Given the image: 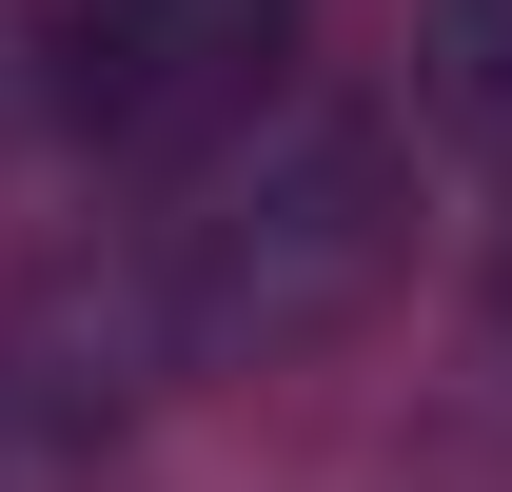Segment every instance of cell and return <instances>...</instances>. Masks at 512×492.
<instances>
[{
  "label": "cell",
  "instance_id": "cell-1",
  "mask_svg": "<svg viewBox=\"0 0 512 492\" xmlns=\"http://www.w3.org/2000/svg\"><path fill=\"white\" fill-rule=\"evenodd\" d=\"M414 256V138L375 99H276L256 138H217L158 217V315H178L197 374H276L355 335Z\"/></svg>",
  "mask_w": 512,
  "mask_h": 492
},
{
  "label": "cell",
  "instance_id": "cell-2",
  "mask_svg": "<svg viewBox=\"0 0 512 492\" xmlns=\"http://www.w3.org/2000/svg\"><path fill=\"white\" fill-rule=\"evenodd\" d=\"M256 40H276V0H60L40 99H60L79 138H158V119H197Z\"/></svg>",
  "mask_w": 512,
  "mask_h": 492
},
{
  "label": "cell",
  "instance_id": "cell-3",
  "mask_svg": "<svg viewBox=\"0 0 512 492\" xmlns=\"http://www.w3.org/2000/svg\"><path fill=\"white\" fill-rule=\"evenodd\" d=\"M414 138L512 178V0H414Z\"/></svg>",
  "mask_w": 512,
  "mask_h": 492
}]
</instances>
